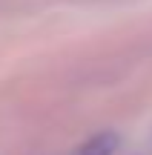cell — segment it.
<instances>
[{"label": "cell", "mask_w": 152, "mask_h": 155, "mask_svg": "<svg viewBox=\"0 0 152 155\" xmlns=\"http://www.w3.org/2000/svg\"><path fill=\"white\" fill-rule=\"evenodd\" d=\"M115 147H118V135L101 132V135H95V138H89L75 155H112Z\"/></svg>", "instance_id": "cell-1"}]
</instances>
